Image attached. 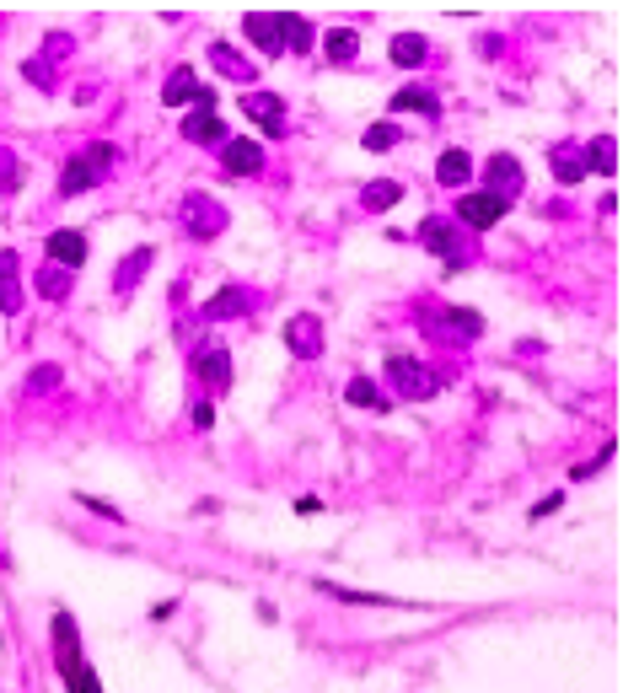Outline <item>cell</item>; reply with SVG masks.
<instances>
[{"label":"cell","mask_w":623,"mask_h":693,"mask_svg":"<svg viewBox=\"0 0 623 693\" xmlns=\"http://www.w3.org/2000/svg\"><path fill=\"white\" fill-rule=\"evenodd\" d=\"M49 634H54V667H60L65 688H70V693H103V677L86 667V651H81V629H76V618H70V613L60 608V613H54V624H49Z\"/></svg>","instance_id":"1"},{"label":"cell","mask_w":623,"mask_h":693,"mask_svg":"<svg viewBox=\"0 0 623 693\" xmlns=\"http://www.w3.org/2000/svg\"><path fill=\"white\" fill-rule=\"evenodd\" d=\"M108 172H113V146H108V140H92V146H81V151L65 162V172H60V199H76V194H86V189H97Z\"/></svg>","instance_id":"2"},{"label":"cell","mask_w":623,"mask_h":693,"mask_svg":"<svg viewBox=\"0 0 623 693\" xmlns=\"http://www.w3.org/2000/svg\"><path fill=\"white\" fill-rule=\"evenodd\" d=\"M387 382H393V393H403L409 403H425L441 393V377L430 366H419L414 355H387Z\"/></svg>","instance_id":"3"},{"label":"cell","mask_w":623,"mask_h":693,"mask_svg":"<svg viewBox=\"0 0 623 693\" xmlns=\"http://www.w3.org/2000/svg\"><path fill=\"white\" fill-rule=\"evenodd\" d=\"M419 242H425V248L441 258L446 274L468 269V242H462V231L446 221V215H425V226H419Z\"/></svg>","instance_id":"4"},{"label":"cell","mask_w":623,"mask_h":693,"mask_svg":"<svg viewBox=\"0 0 623 693\" xmlns=\"http://www.w3.org/2000/svg\"><path fill=\"white\" fill-rule=\"evenodd\" d=\"M226 221H231V215H226L221 199H210V194H188L183 199V231H188V237L210 242V237H221V231H226Z\"/></svg>","instance_id":"5"},{"label":"cell","mask_w":623,"mask_h":693,"mask_svg":"<svg viewBox=\"0 0 623 693\" xmlns=\"http://www.w3.org/2000/svg\"><path fill=\"white\" fill-rule=\"evenodd\" d=\"M188 371H194V377L205 382L210 393H226L231 377H237V366H231V350H221V344H199V350L188 355Z\"/></svg>","instance_id":"6"},{"label":"cell","mask_w":623,"mask_h":693,"mask_svg":"<svg viewBox=\"0 0 623 693\" xmlns=\"http://www.w3.org/2000/svg\"><path fill=\"white\" fill-rule=\"evenodd\" d=\"M221 167L231 172V178H258V172H264V146L248 140V135H231L221 146Z\"/></svg>","instance_id":"7"},{"label":"cell","mask_w":623,"mask_h":693,"mask_svg":"<svg viewBox=\"0 0 623 693\" xmlns=\"http://www.w3.org/2000/svg\"><path fill=\"white\" fill-rule=\"evenodd\" d=\"M285 350L301 355V360L323 355V323H317V312H296L291 323H285Z\"/></svg>","instance_id":"8"},{"label":"cell","mask_w":623,"mask_h":693,"mask_svg":"<svg viewBox=\"0 0 623 693\" xmlns=\"http://www.w3.org/2000/svg\"><path fill=\"white\" fill-rule=\"evenodd\" d=\"M484 194L505 199V205H511V199L521 194V162H516V156H505V151L489 156V167H484Z\"/></svg>","instance_id":"9"},{"label":"cell","mask_w":623,"mask_h":693,"mask_svg":"<svg viewBox=\"0 0 623 693\" xmlns=\"http://www.w3.org/2000/svg\"><path fill=\"white\" fill-rule=\"evenodd\" d=\"M178 135L188 140V146H226V140H231V129L221 124V113L188 108V113H183V129H178Z\"/></svg>","instance_id":"10"},{"label":"cell","mask_w":623,"mask_h":693,"mask_svg":"<svg viewBox=\"0 0 623 693\" xmlns=\"http://www.w3.org/2000/svg\"><path fill=\"white\" fill-rule=\"evenodd\" d=\"M505 210H511V205H505V199H495V194H484V189L457 199V221H468L473 231H489L495 221H505Z\"/></svg>","instance_id":"11"},{"label":"cell","mask_w":623,"mask_h":693,"mask_svg":"<svg viewBox=\"0 0 623 693\" xmlns=\"http://www.w3.org/2000/svg\"><path fill=\"white\" fill-rule=\"evenodd\" d=\"M425 323L446 328V334H457V339H478V334H484V317H478L473 307H430Z\"/></svg>","instance_id":"12"},{"label":"cell","mask_w":623,"mask_h":693,"mask_svg":"<svg viewBox=\"0 0 623 693\" xmlns=\"http://www.w3.org/2000/svg\"><path fill=\"white\" fill-rule=\"evenodd\" d=\"M242 113H248L264 135H280V129H285V103L274 92H248V97H242Z\"/></svg>","instance_id":"13"},{"label":"cell","mask_w":623,"mask_h":693,"mask_svg":"<svg viewBox=\"0 0 623 693\" xmlns=\"http://www.w3.org/2000/svg\"><path fill=\"white\" fill-rule=\"evenodd\" d=\"M43 253H49V264L76 269V264H86V237L81 231H49V237H43Z\"/></svg>","instance_id":"14"},{"label":"cell","mask_w":623,"mask_h":693,"mask_svg":"<svg viewBox=\"0 0 623 693\" xmlns=\"http://www.w3.org/2000/svg\"><path fill=\"white\" fill-rule=\"evenodd\" d=\"M0 312L17 317L22 312V258L17 253H0Z\"/></svg>","instance_id":"15"},{"label":"cell","mask_w":623,"mask_h":693,"mask_svg":"<svg viewBox=\"0 0 623 693\" xmlns=\"http://www.w3.org/2000/svg\"><path fill=\"white\" fill-rule=\"evenodd\" d=\"M253 312V291H242V285H226V291H215L205 301V317H215V323H226V317H248Z\"/></svg>","instance_id":"16"},{"label":"cell","mask_w":623,"mask_h":693,"mask_svg":"<svg viewBox=\"0 0 623 693\" xmlns=\"http://www.w3.org/2000/svg\"><path fill=\"white\" fill-rule=\"evenodd\" d=\"M548 167H554V178L570 189V183H581L586 178V151L581 146H570V140H559L554 151H548Z\"/></svg>","instance_id":"17"},{"label":"cell","mask_w":623,"mask_h":693,"mask_svg":"<svg viewBox=\"0 0 623 693\" xmlns=\"http://www.w3.org/2000/svg\"><path fill=\"white\" fill-rule=\"evenodd\" d=\"M393 113H419V119H441V97L430 92V86H403V92H393Z\"/></svg>","instance_id":"18"},{"label":"cell","mask_w":623,"mask_h":693,"mask_svg":"<svg viewBox=\"0 0 623 693\" xmlns=\"http://www.w3.org/2000/svg\"><path fill=\"white\" fill-rule=\"evenodd\" d=\"M242 33H248L258 49L285 54V49H280V22H274V11H248V17H242Z\"/></svg>","instance_id":"19"},{"label":"cell","mask_w":623,"mask_h":693,"mask_svg":"<svg viewBox=\"0 0 623 693\" xmlns=\"http://www.w3.org/2000/svg\"><path fill=\"white\" fill-rule=\"evenodd\" d=\"M274 22H280V49H291V54L312 49V22L307 17H296V11H274Z\"/></svg>","instance_id":"20"},{"label":"cell","mask_w":623,"mask_h":693,"mask_svg":"<svg viewBox=\"0 0 623 693\" xmlns=\"http://www.w3.org/2000/svg\"><path fill=\"white\" fill-rule=\"evenodd\" d=\"M586 151V172H597V178H618V140L613 135H597Z\"/></svg>","instance_id":"21"},{"label":"cell","mask_w":623,"mask_h":693,"mask_svg":"<svg viewBox=\"0 0 623 693\" xmlns=\"http://www.w3.org/2000/svg\"><path fill=\"white\" fill-rule=\"evenodd\" d=\"M403 199V178H376V183H366V189H360V210H393Z\"/></svg>","instance_id":"22"},{"label":"cell","mask_w":623,"mask_h":693,"mask_svg":"<svg viewBox=\"0 0 623 693\" xmlns=\"http://www.w3.org/2000/svg\"><path fill=\"white\" fill-rule=\"evenodd\" d=\"M151 258H156V248H135V253H124V264H119V274H113V291L119 296H129L140 285V274L151 269Z\"/></svg>","instance_id":"23"},{"label":"cell","mask_w":623,"mask_h":693,"mask_svg":"<svg viewBox=\"0 0 623 693\" xmlns=\"http://www.w3.org/2000/svg\"><path fill=\"white\" fill-rule=\"evenodd\" d=\"M468 172H473V156L468 151H441V162H436V183L441 189H462V183H468Z\"/></svg>","instance_id":"24"},{"label":"cell","mask_w":623,"mask_h":693,"mask_svg":"<svg viewBox=\"0 0 623 693\" xmlns=\"http://www.w3.org/2000/svg\"><path fill=\"white\" fill-rule=\"evenodd\" d=\"M194 92H199V76H194L188 65H178V70L167 76V86H162V103H167V108H188V103H194Z\"/></svg>","instance_id":"25"},{"label":"cell","mask_w":623,"mask_h":693,"mask_svg":"<svg viewBox=\"0 0 623 693\" xmlns=\"http://www.w3.org/2000/svg\"><path fill=\"white\" fill-rule=\"evenodd\" d=\"M70 291H76V269H60V264H43V269H38V296L65 301Z\"/></svg>","instance_id":"26"},{"label":"cell","mask_w":623,"mask_h":693,"mask_svg":"<svg viewBox=\"0 0 623 693\" xmlns=\"http://www.w3.org/2000/svg\"><path fill=\"white\" fill-rule=\"evenodd\" d=\"M210 65L221 70V76H231V81H253V65L242 60L231 43H210Z\"/></svg>","instance_id":"27"},{"label":"cell","mask_w":623,"mask_h":693,"mask_svg":"<svg viewBox=\"0 0 623 693\" xmlns=\"http://www.w3.org/2000/svg\"><path fill=\"white\" fill-rule=\"evenodd\" d=\"M425 60H430V43L419 38V33H398L393 38V65L414 70V65H425Z\"/></svg>","instance_id":"28"},{"label":"cell","mask_w":623,"mask_h":693,"mask_svg":"<svg viewBox=\"0 0 623 693\" xmlns=\"http://www.w3.org/2000/svg\"><path fill=\"white\" fill-rule=\"evenodd\" d=\"M323 49H328V60H333V65H350V60H355V49H360V38L350 33V27H333V33L323 38Z\"/></svg>","instance_id":"29"},{"label":"cell","mask_w":623,"mask_h":693,"mask_svg":"<svg viewBox=\"0 0 623 693\" xmlns=\"http://www.w3.org/2000/svg\"><path fill=\"white\" fill-rule=\"evenodd\" d=\"M398 140H403V129H398L393 119H376L366 135H360V146H366V151H393Z\"/></svg>","instance_id":"30"},{"label":"cell","mask_w":623,"mask_h":693,"mask_svg":"<svg viewBox=\"0 0 623 693\" xmlns=\"http://www.w3.org/2000/svg\"><path fill=\"white\" fill-rule=\"evenodd\" d=\"M344 398H350L355 409H387V398L376 393V382H366V377H350V387H344Z\"/></svg>","instance_id":"31"},{"label":"cell","mask_w":623,"mask_h":693,"mask_svg":"<svg viewBox=\"0 0 623 693\" xmlns=\"http://www.w3.org/2000/svg\"><path fill=\"white\" fill-rule=\"evenodd\" d=\"M11 189H22V162H17V151L0 146V194H11Z\"/></svg>","instance_id":"32"},{"label":"cell","mask_w":623,"mask_h":693,"mask_svg":"<svg viewBox=\"0 0 623 693\" xmlns=\"http://www.w3.org/2000/svg\"><path fill=\"white\" fill-rule=\"evenodd\" d=\"M60 382H65L60 366H33L27 371V393H43V387H60Z\"/></svg>","instance_id":"33"},{"label":"cell","mask_w":623,"mask_h":693,"mask_svg":"<svg viewBox=\"0 0 623 693\" xmlns=\"http://www.w3.org/2000/svg\"><path fill=\"white\" fill-rule=\"evenodd\" d=\"M613 452H618V441H607L597 457H591V462H581V468L570 473V479H591V473H597V468H607V462H613Z\"/></svg>","instance_id":"34"},{"label":"cell","mask_w":623,"mask_h":693,"mask_svg":"<svg viewBox=\"0 0 623 693\" xmlns=\"http://www.w3.org/2000/svg\"><path fill=\"white\" fill-rule=\"evenodd\" d=\"M81 505H86V511H97L103 522H124V511H119V505H108V500H97V495H81Z\"/></svg>","instance_id":"35"},{"label":"cell","mask_w":623,"mask_h":693,"mask_svg":"<svg viewBox=\"0 0 623 693\" xmlns=\"http://www.w3.org/2000/svg\"><path fill=\"white\" fill-rule=\"evenodd\" d=\"M559 505H564V495H543L538 505H532V522H538V516H554Z\"/></svg>","instance_id":"36"},{"label":"cell","mask_w":623,"mask_h":693,"mask_svg":"<svg viewBox=\"0 0 623 693\" xmlns=\"http://www.w3.org/2000/svg\"><path fill=\"white\" fill-rule=\"evenodd\" d=\"M194 425H199V430L215 425V409H210V403H194Z\"/></svg>","instance_id":"37"}]
</instances>
